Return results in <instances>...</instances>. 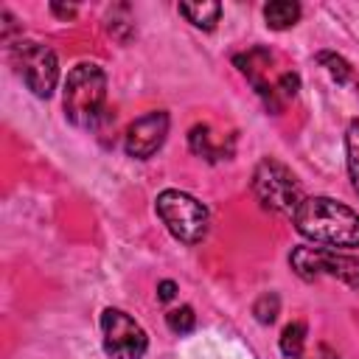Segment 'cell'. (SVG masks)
<instances>
[{"mask_svg":"<svg viewBox=\"0 0 359 359\" xmlns=\"http://www.w3.org/2000/svg\"><path fill=\"white\" fill-rule=\"evenodd\" d=\"M252 191H255L258 202L266 210H275L280 216H294V210L306 199L300 180L292 174L289 165H283L275 157H264L255 165V171H252Z\"/></svg>","mask_w":359,"mask_h":359,"instance_id":"cell-3","label":"cell"},{"mask_svg":"<svg viewBox=\"0 0 359 359\" xmlns=\"http://www.w3.org/2000/svg\"><path fill=\"white\" fill-rule=\"evenodd\" d=\"M297 359H339V353L331 351L328 345H317L314 353H309V356H297Z\"/></svg>","mask_w":359,"mask_h":359,"instance_id":"cell-19","label":"cell"},{"mask_svg":"<svg viewBox=\"0 0 359 359\" xmlns=\"http://www.w3.org/2000/svg\"><path fill=\"white\" fill-rule=\"evenodd\" d=\"M345 151H348V174H351V185L359 194V118L348 123L345 132Z\"/></svg>","mask_w":359,"mask_h":359,"instance_id":"cell-13","label":"cell"},{"mask_svg":"<svg viewBox=\"0 0 359 359\" xmlns=\"http://www.w3.org/2000/svg\"><path fill=\"white\" fill-rule=\"evenodd\" d=\"M188 143H191V151L199 154V157H205V160H219V157L227 154V149L213 146V135H210V126H208V123H196V126H191V132H188Z\"/></svg>","mask_w":359,"mask_h":359,"instance_id":"cell-11","label":"cell"},{"mask_svg":"<svg viewBox=\"0 0 359 359\" xmlns=\"http://www.w3.org/2000/svg\"><path fill=\"white\" fill-rule=\"evenodd\" d=\"M50 11H53L56 17H65V20L76 17V6H59V3H50Z\"/></svg>","mask_w":359,"mask_h":359,"instance_id":"cell-20","label":"cell"},{"mask_svg":"<svg viewBox=\"0 0 359 359\" xmlns=\"http://www.w3.org/2000/svg\"><path fill=\"white\" fill-rule=\"evenodd\" d=\"M180 14H182L191 25L210 31V28L219 22V17H222V6L213 3V0H202V3H180Z\"/></svg>","mask_w":359,"mask_h":359,"instance_id":"cell-9","label":"cell"},{"mask_svg":"<svg viewBox=\"0 0 359 359\" xmlns=\"http://www.w3.org/2000/svg\"><path fill=\"white\" fill-rule=\"evenodd\" d=\"M303 348H306V323H289L283 331H280V351L283 356L289 359H297L303 356Z\"/></svg>","mask_w":359,"mask_h":359,"instance_id":"cell-12","label":"cell"},{"mask_svg":"<svg viewBox=\"0 0 359 359\" xmlns=\"http://www.w3.org/2000/svg\"><path fill=\"white\" fill-rule=\"evenodd\" d=\"M107 76L93 62H79L65 79V115L79 129H93L104 115Z\"/></svg>","mask_w":359,"mask_h":359,"instance_id":"cell-2","label":"cell"},{"mask_svg":"<svg viewBox=\"0 0 359 359\" xmlns=\"http://www.w3.org/2000/svg\"><path fill=\"white\" fill-rule=\"evenodd\" d=\"M289 264L303 280L328 275V278H337L345 286L359 292V258H353V255L325 250V247H294L289 255Z\"/></svg>","mask_w":359,"mask_h":359,"instance_id":"cell-6","label":"cell"},{"mask_svg":"<svg viewBox=\"0 0 359 359\" xmlns=\"http://www.w3.org/2000/svg\"><path fill=\"white\" fill-rule=\"evenodd\" d=\"M165 325L174 331V334H191L194 325H196V314L191 306H180V309H171L165 314Z\"/></svg>","mask_w":359,"mask_h":359,"instance_id":"cell-15","label":"cell"},{"mask_svg":"<svg viewBox=\"0 0 359 359\" xmlns=\"http://www.w3.org/2000/svg\"><path fill=\"white\" fill-rule=\"evenodd\" d=\"M168 123H171L168 121V112H163V109H154V112L132 121L129 129H126V135H123L126 154L135 157V160L151 157L163 146V140L168 135Z\"/></svg>","mask_w":359,"mask_h":359,"instance_id":"cell-8","label":"cell"},{"mask_svg":"<svg viewBox=\"0 0 359 359\" xmlns=\"http://www.w3.org/2000/svg\"><path fill=\"white\" fill-rule=\"evenodd\" d=\"M278 311H280V297H278L275 292H266V294H261V297L252 303V314H255V320H258L261 325L275 323Z\"/></svg>","mask_w":359,"mask_h":359,"instance_id":"cell-14","label":"cell"},{"mask_svg":"<svg viewBox=\"0 0 359 359\" xmlns=\"http://www.w3.org/2000/svg\"><path fill=\"white\" fill-rule=\"evenodd\" d=\"M157 216L163 219V224L168 227V233L182 241V244H199L208 233V224H210V216H208V208L185 194V191H177V188H168L163 194H157Z\"/></svg>","mask_w":359,"mask_h":359,"instance_id":"cell-4","label":"cell"},{"mask_svg":"<svg viewBox=\"0 0 359 359\" xmlns=\"http://www.w3.org/2000/svg\"><path fill=\"white\" fill-rule=\"evenodd\" d=\"M294 230L323 247H359V213L331 196H306L292 216Z\"/></svg>","mask_w":359,"mask_h":359,"instance_id":"cell-1","label":"cell"},{"mask_svg":"<svg viewBox=\"0 0 359 359\" xmlns=\"http://www.w3.org/2000/svg\"><path fill=\"white\" fill-rule=\"evenodd\" d=\"M264 20L275 31H286L300 20V6L292 0H272L264 6Z\"/></svg>","mask_w":359,"mask_h":359,"instance_id":"cell-10","label":"cell"},{"mask_svg":"<svg viewBox=\"0 0 359 359\" xmlns=\"http://www.w3.org/2000/svg\"><path fill=\"white\" fill-rule=\"evenodd\" d=\"M297 87H300V79H297L294 73H283V76L278 79V87H275V90H280L283 98H292V95L297 93Z\"/></svg>","mask_w":359,"mask_h":359,"instance_id":"cell-17","label":"cell"},{"mask_svg":"<svg viewBox=\"0 0 359 359\" xmlns=\"http://www.w3.org/2000/svg\"><path fill=\"white\" fill-rule=\"evenodd\" d=\"M317 62L325 65V70L331 73L334 81L345 84V81L351 79V65H348L342 56H337V53H331V50H320V53H317Z\"/></svg>","mask_w":359,"mask_h":359,"instance_id":"cell-16","label":"cell"},{"mask_svg":"<svg viewBox=\"0 0 359 359\" xmlns=\"http://www.w3.org/2000/svg\"><path fill=\"white\" fill-rule=\"evenodd\" d=\"M8 59H11L14 73L25 81V87L36 98H48L56 90L59 62L48 45H42L36 39H17L8 45Z\"/></svg>","mask_w":359,"mask_h":359,"instance_id":"cell-5","label":"cell"},{"mask_svg":"<svg viewBox=\"0 0 359 359\" xmlns=\"http://www.w3.org/2000/svg\"><path fill=\"white\" fill-rule=\"evenodd\" d=\"M174 294H177V283L174 280H160L157 283V300L168 303V300H174Z\"/></svg>","mask_w":359,"mask_h":359,"instance_id":"cell-18","label":"cell"},{"mask_svg":"<svg viewBox=\"0 0 359 359\" xmlns=\"http://www.w3.org/2000/svg\"><path fill=\"white\" fill-rule=\"evenodd\" d=\"M101 334H104V351L109 359H143L149 348L146 331L121 309L101 311Z\"/></svg>","mask_w":359,"mask_h":359,"instance_id":"cell-7","label":"cell"}]
</instances>
